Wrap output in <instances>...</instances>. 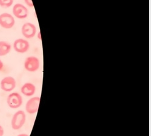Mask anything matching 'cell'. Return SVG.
Listing matches in <instances>:
<instances>
[{"label": "cell", "mask_w": 151, "mask_h": 136, "mask_svg": "<svg viewBox=\"0 0 151 136\" xmlns=\"http://www.w3.org/2000/svg\"><path fill=\"white\" fill-rule=\"evenodd\" d=\"M27 116L22 110H18L13 115L11 119V127L14 130H19L22 128L26 122Z\"/></svg>", "instance_id": "obj_1"}, {"label": "cell", "mask_w": 151, "mask_h": 136, "mask_svg": "<svg viewBox=\"0 0 151 136\" xmlns=\"http://www.w3.org/2000/svg\"><path fill=\"white\" fill-rule=\"evenodd\" d=\"M7 104L12 109H17L23 104V99L21 94L17 92L10 93L7 97Z\"/></svg>", "instance_id": "obj_2"}, {"label": "cell", "mask_w": 151, "mask_h": 136, "mask_svg": "<svg viewBox=\"0 0 151 136\" xmlns=\"http://www.w3.org/2000/svg\"><path fill=\"white\" fill-rule=\"evenodd\" d=\"M24 67L29 72H35L38 70L40 67V59L34 56H29L24 60Z\"/></svg>", "instance_id": "obj_3"}, {"label": "cell", "mask_w": 151, "mask_h": 136, "mask_svg": "<svg viewBox=\"0 0 151 136\" xmlns=\"http://www.w3.org/2000/svg\"><path fill=\"white\" fill-rule=\"evenodd\" d=\"M41 97L39 96L32 97L27 101L25 106L26 112L29 114H36L38 111Z\"/></svg>", "instance_id": "obj_4"}, {"label": "cell", "mask_w": 151, "mask_h": 136, "mask_svg": "<svg viewBox=\"0 0 151 136\" xmlns=\"http://www.w3.org/2000/svg\"><path fill=\"white\" fill-rule=\"evenodd\" d=\"M17 86L15 79L10 76L3 78L0 82V88L5 92H11L15 90Z\"/></svg>", "instance_id": "obj_5"}, {"label": "cell", "mask_w": 151, "mask_h": 136, "mask_svg": "<svg viewBox=\"0 0 151 136\" xmlns=\"http://www.w3.org/2000/svg\"><path fill=\"white\" fill-rule=\"evenodd\" d=\"M15 24V17L10 14L3 13L0 14V26L4 29H10Z\"/></svg>", "instance_id": "obj_6"}, {"label": "cell", "mask_w": 151, "mask_h": 136, "mask_svg": "<svg viewBox=\"0 0 151 136\" xmlns=\"http://www.w3.org/2000/svg\"><path fill=\"white\" fill-rule=\"evenodd\" d=\"M13 16L18 19H23L26 18L29 15L28 9L22 4H15L12 9Z\"/></svg>", "instance_id": "obj_7"}, {"label": "cell", "mask_w": 151, "mask_h": 136, "mask_svg": "<svg viewBox=\"0 0 151 136\" xmlns=\"http://www.w3.org/2000/svg\"><path fill=\"white\" fill-rule=\"evenodd\" d=\"M30 44L26 40L18 38L16 40L13 44L14 50L18 53H25L29 51L30 48Z\"/></svg>", "instance_id": "obj_8"}, {"label": "cell", "mask_w": 151, "mask_h": 136, "mask_svg": "<svg viewBox=\"0 0 151 136\" xmlns=\"http://www.w3.org/2000/svg\"><path fill=\"white\" fill-rule=\"evenodd\" d=\"M21 33L24 38L26 39H32L36 35L37 29L33 23L26 22L21 27Z\"/></svg>", "instance_id": "obj_9"}, {"label": "cell", "mask_w": 151, "mask_h": 136, "mask_svg": "<svg viewBox=\"0 0 151 136\" xmlns=\"http://www.w3.org/2000/svg\"><path fill=\"white\" fill-rule=\"evenodd\" d=\"M36 86L31 82H26L22 85L21 88V93L27 97L33 96L36 92Z\"/></svg>", "instance_id": "obj_10"}, {"label": "cell", "mask_w": 151, "mask_h": 136, "mask_svg": "<svg viewBox=\"0 0 151 136\" xmlns=\"http://www.w3.org/2000/svg\"><path fill=\"white\" fill-rule=\"evenodd\" d=\"M12 50L11 44L7 41H0V57L8 55Z\"/></svg>", "instance_id": "obj_11"}, {"label": "cell", "mask_w": 151, "mask_h": 136, "mask_svg": "<svg viewBox=\"0 0 151 136\" xmlns=\"http://www.w3.org/2000/svg\"><path fill=\"white\" fill-rule=\"evenodd\" d=\"M14 0H0V6L4 8L11 7L14 4Z\"/></svg>", "instance_id": "obj_12"}, {"label": "cell", "mask_w": 151, "mask_h": 136, "mask_svg": "<svg viewBox=\"0 0 151 136\" xmlns=\"http://www.w3.org/2000/svg\"><path fill=\"white\" fill-rule=\"evenodd\" d=\"M24 3L29 7H33L34 5L32 0H24Z\"/></svg>", "instance_id": "obj_13"}, {"label": "cell", "mask_w": 151, "mask_h": 136, "mask_svg": "<svg viewBox=\"0 0 151 136\" xmlns=\"http://www.w3.org/2000/svg\"><path fill=\"white\" fill-rule=\"evenodd\" d=\"M4 134V128L0 125V136H3Z\"/></svg>", "instance_id": "obj_14"}, {"label": "cell", "mask_w": 151, "mask_h": 136, "mask_svg": "<svg viewBox=\"0 0 151 136\" xmlns=\"http://www.w3.org/2000/svg\"><path fill=\"white\" fill-rule=\"evenodd\" d=\"M4 68V63L2 60L0 59V71H1Z\"/></svg>", "instance_id": "obj_15"}, {"label": "cell", "mask_w": 151, "mask_h": 136, "mask_svg": "<svg viewBox=\"0 0 151 136\" xmlns=\"http://www.w3.org/2000/svg\"><path fill=\"white\" fill-rule=\"evenodd\" d=\"M17 136H30V135L26 133H21V134H18Z\"/></svg>", "instance_id": "obj_16"}, {"label": "cell", "mask_w": 151, "mask_h": 136, "mask_svg": "<svg viewBox=\"0 0 151 136\" xmlns=\"http://www.w3.org/2000/svg\"><path fill=\"white\" fill-rule=\"evenodd\" d=\"M37 38H38L40 40H41V36L40 31H39L38 33H37Z\"/></svg>", "instance_id": "obj_17"}]
</instances>
